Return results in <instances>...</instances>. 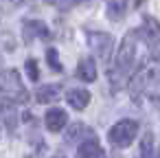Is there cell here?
Wrapping results in <instances>:
<instances>
[{"instance_id":"cell-4","label":"cell","mask_w":160,"mask_h":158,"mask_svg":"<svg viewBox=\"0 0 160 158\" xmlns=\"http://www.w3.org/2000/svg\"><path fill=\"white\" fill-rule=\"evenodd\" d=\"M112 35H108V33H92L90 35V48H92V53L99 57V59H108L110 55H112Z\"/></svg>"},{"instance_id":"cell-15","label":"cell","mask_w":160,"mask_h":158,"mask_svg":"<svg viewBox=\"0 0 160 158\" xmlns=\"http://www.w3.org/2000/svg\"><path fill=\"white\" fill-rule=\"evenodd\" d=\"M46 62H48V66L53 68V70H62V64H59V59H57V51L55 48H48L46 51Z\"/></svg>"},{"instance_id":"cell-19","label":"cell","mask_w":160,"mask_h":158,"mask_svg":"<svg viewBox=\"0 0 160 158\" xmlns=\"http://www.w3.org/2000/svg\"><path fill=\"white\" fill-rule=\"evenodd\" d=\"M53 158H64V156H53Z\"/></svg>"},{"instance_id":"cell-9","label":"cell","mask_w":160,"mask_h":158,"mask_svg":"<svg viewBox=\"0 0 160 158\" xmlns=\"http://www.w3.org/2000/svg\"><path fill=\"white\" fill-rule=\"evenodd\" d=\"M66 101L70 103V108L75 110H83L88 103H90V92L83 90V88H72L66 92Z\"/></svg>"},{"instance_id":"cell-8","label":"cell","mask_w":160,"mask_h":158,"mask_svg":"<svg viewBox=\"0 0 160 158\" xmlns=\"http://www.w3.org/2000/svg\"><path fill=\"white\" fill-rule=\"evenodd\" d=\"M44 123H46V127H48L51 132H59V130L66 127V123H68V114H66V110H62V108H53V110L46 112Z\"/></svg>"},{"instance_id":"cell-12","label":"cell","mask_w":160,"mask_h":158,"mask_svg":"<svg viewBox=\"0 0 160 158\" xmlns=\"http://www.w3.org/2000/svg\"><path fill=\"white\" fill-rule=\"evenodd\" d=\"M125 5H127V0H110V7H108V16L112 20H118L125 11Z\"/></svg>"},{"instance_id":"cell-18","label":"cell","mask_w":160,"mask_h":158,"mask_svg":"<svg viewBox=\"0 0 160 158\" xmlns=\"http://www.w3.org/2000/svg\"><path fill=\"white\" fill-rule=\"evenodd\" d=\"M2 64H5V62H2V53H0V70H2Z\"/></svg>"},{"instance_id":"cell-3","label":"cell","mask_w":160,"mask_h":158,"mask_svg":"<svg viewBox=\"0 0 160 158\" xmlns=\"http://www.w3.org/2000/svg\"><path fill=\"white\" fill-rule=\"evenodd\" d=\"M138 134V123L132 119H123L116 125H112V130L108 132V140L114 147H127Z\"/></svg>"},{"instance_id":"cell-7","label":"cell","mask_w":160,"mask_h":158,"mask_svg":"<svg viewBox=\"0 0 160 158\" xmlns=\"http://www.w3.org/2000/svg\"><path fill=\"white\" fill-rule=\"evenodd\" d=\"M77 158H105L101 145L97 143V136L86 138V140L79 143V147H77Z\"/></svg>"},{"instance_id":"cell-10","label":"cell","mask_w":160,"mask_h":158,"mask_svg":"<svg viewBox=\"0 0 160 158\" xmlns=\"http://www.w3.org/2000/svg\"><path fill=\"white\" fill-rule=\"evenodd\" d=\"M59 90H62L59 84H46V86L38 88L35 99H38V103H51V101H55L59 97Z\"/></svg>"},{"instance_id":"cell-5","label":"cell","mask_w":160,"mask_h":158,"mask_svg":"<svg viewBox=\"0 0 160 158\" xmlns=\"http://www.w3.org/2000/svg\"><path fill=\"white\" fill-rule=\"evenodd\" d=\"M92 136H94V130H92V127H88L86 123H75V125H70V127H68V132H66L64 140H66L68 145H79L81 140L92 138Z\"/></svg>"},{"instance_id":"cell-16","label":"cell","mask_w":160,"mask_h":158,"mask_svg":"<svg viewBox=\"0 0 160 158\" xmlns=\"http://www.w3.org/2000/svg\"><path fill=\"white\" fill-rule=\"evenodd\" d=\"M51 3H53L57 9H70V7L77 3V0H51Z\"/></svg>"},{"instance_id":"cell-1","label":"cell","mask_w":160,"mask_h":158,"mask_svg":"<svg viewBox=\"0 0 160 158\" xmlns=\"http://www.w3.org/2000/svg\"><path fill=\"white\" fill-rule=\"evenodd\" d=\"M136 31L134 33H127L116 51V57H114V66L110 68V84H114L116 88L123 86L127 81V75L132 73V66L136 62Z\"/></svg>"},{"instance_id":"cell-17","label":"cell","mask_w":160,"mask_h":158,"mask_svg":"<svg viewBox=\"0 0 160 158\" xmlns=\"http://www.w3.org/2000/svg\"><path fill=\"white\" fill-rule=\"evenodd\" d=\"M153 57H156V59H158V62H160V44H158V46H156V48H153Z\"/></svg>"},{"instance_id":"cell-11","label":"cell","mask_w":160,"mask_h":158,"mask_svg":"<svg viewBox=\"0 0 160 158\" xmlns=\"http://www.w3.org/2000/svg\"><path fill=\"white\" fill-rule=\"evenodd\" d=\"M77 77L81 79V81H94L97 79V64H94V59H83V62H79V66H77Z\"/></svg>"},{"instance_id":"cell-2","label":"cell","mask_w":160,"mask_h":158,"mask_svg":"<svg viewBox=\"0 0 160 158\" xmlns=\"http://www.w3.org/2000/svg\"><path fill=\"white\" fill-rule=\"evenodd\" d=\"M27 99H29V94H27V88H24L18 70L0 73V101L24 103Z\"/></svg>"},{"instance_id":"cell-6","label":"cell","mask_w":160,"mask_h":158,"mask_svg":"<svg viewBox=\"0 0 160 158\" xmlns=\"http://www.w3.org/2000/svg\"><path fill=\"white\" fill-rule=\"evenodd\" d=\"M22 38H24V42L29 44V42H33L35 38H48V29H46V24L40 22V20H24V24H22Z\"/></svg>"},{"instance_id":"cell-14","label":"cell","mask_w":160,"mask_h":158,"mask_svg":"<svg viewBox=\"0 0 160 158\" xmlns=\"http://www.w3.org/2000/svg\"><path fill=\"white\" fill-rule=\"evenodd\" d=\"M24 68H27L31 81H38V79H40V68H38V62H35V59H27Z\"/></svg>"},{"instance_id":"cell-13","label":"cell","mask_w":160,"mask_h":158,"mask_svg":"<svg viewBox=\"0 0 160 158\" xmlns=\"http://www.w3.org/2000/svg\"><path fill=\"white\" fill-rule=\"evenodd\" d=\"M140 156H142V158H153V134H151V132H147V134L142 136Z\"/></svg>"}]
</instances>
